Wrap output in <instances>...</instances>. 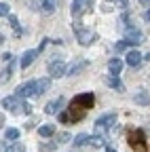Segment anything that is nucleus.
<instances>
[{
	"mask_svg": "<svg viewBox=\"0 0 150 152\" xmlns=\"http://www.w3.org/2000/svg\"><path fill=\"white\" fill-rule=\"evenodd\" d=\"M112 125H116V114H114V112L102 114V116L95 121V135H102V137H104V133H106Z\"/></svg>",
	"mask_w": 150,
	"mask_h": 152,
	"instance_id": "nucleus-1",
	"label": "nucleus"
},
{
	"mask_svg": "<svg viewBox=\"0 0 150 152\" xmlns=\"http://www.w3.org/2000/svg\"><path fill=\"white\" fill-rule=\"evenodd\" d=\"M28 87H30V95H32V97H38V95H42V93L49 91L51 80L49 78H36V80H30Z\"/></svg>",
	"mask_w": 150,
	"mask_h": 152,
	"instance_id": "nucleus-2",
	"label": "nucleus"
},
{
	"mask_svg": "<svg viewBox=\"0 0 150 152\" xmlns=\"http://www.w3.org/2000/svg\"><path fill=\"white\" fill-rule=\"evenodd\" d=\"M127 142L131 144V148L142 150V148L146 146V135H144V131H142V129H131L129 135H127Z\"/></svg>",
	"mask_w": 150,
	"mask_h": 152,
	"instance_id": "nucleus-3",
	"label": "nucleus"
},
{
	"mask_svg": "<svg viewBox=\"0 0 150 152\" xmlns=\"http://www.w3.org/2000/svg\"><path fill=\"white\" fill-rule=\"evenodd\" d=\"M76 40L83 45V47H89V45H93L97 40V34L93 32V30H89V28H80L78 32H76Z\"/></svg>",
	"mask_w": 150,
	"mask_h": 152,
	"instance_id": "nucleus-4",
	"label": "nucleus"
},
{
	"mask_svg": "<svg viewBox=\"0 0 150 152\" xmlns=\"http://www.w3.org/2000/svg\"><path fill=\"white\" fill-rule=\"evenodd\" d=\"M93 104H95L93 93H80V95H76V97L72 99V106H78V108H83V110L93 108Z\"/></svg>",
	"mask_w": 150,
	"mask_h": 152,
	"instance_id": "nucleus-5",
	"label": "nucleus"
},
{
	"mask_svg": "<svg viewBox=\"0 0 150 152\" xmlns=\"http://www.w3.org/2000/svg\"><path fill=\"white\" fill-rule=\"evenodd\" d=\"M49 74H51V78H61V76L68 74V66L61 59H55L49 64Z\"/></svg>",
	"mask_w": 150,
	"mask_h": 152,
	"instance_id": "nucleus-6",
	"label": "nucleus"
},
{
	"mask_svg": "<svg viewBox=\"0 0 150 152\" xmlns=\"http://www.w3.org/2000/svg\"><path fill=\"white\" fill-rule=\"evenodd\" d=\"M93 4V0H74L72 2V7H70V13H72V17H80L89 7Z\"/></svg>",
	"mask_w": 150,
	"mask_h": 152,
	"instance_id": "nucleus-7",
	"label": "nucleus"
},
{
	"mask_svg": "<svg viewBox=\"0 0 150 152\" xmlns=\"http://www.w3.org/2000/svg\"><path fill=\"white\" fill-rule=\"evenodd\" d=\"M125 40H127L129 45H140V42L144 40V34H142L138 28H129V30H125Z\"/></svg>",
	"mask_w": 150,
	"mask_h": 152,
	"instance_id": "nucleus-8",
	"label": "nucleus"
},
{
	"mask_svg": "<svg viewBox=\"0 0 150 152\" xmlns=\"http://www.w3.org/2000/svg\"><path fill=\"white\" fill-rule=\"evenodd\" d=\"M38 49H30V51H26L23 55H21V59H19V68H28L34 59H36V57H38Z\"/></svg>",
	"mask_w": 150,
	"mask_h": 152,
	"instance_id": "nucleus-9",
	"label": "nucleus"
},
{
	"mask_svg": "<svg viewBox=\"0 0 150 152\" xmlns=\"http://www.w3.org/2000/svg\"><path fill=\"white\" fill-rule=\"evenodd\" d=\"M87 66H89L87 59H76V61H72V64L68 66V74H70V76H76V74H80Z\"/></svg>",
	"mask_w": 150,
	"mask_h": 152,
	"instance_id": "nucleus-10",
	"label": "nucleus"
},
{
	"mask_svg": "<svg viewBox=\"0 0 150 152\" xmlns=\"http://www.w3.org/2000/svg\"><path fill=\"white\" fill-rule=\"evenodd\" d=\"M83 116H85V110L78 108V106H72V104H70V108H68V121L78 123V121H83Z\"/></svg>",
	"mask_w": 150,
	"mask_h": 152,
	"instance_id": "nucleus-11",
	"label": "nucleus"
},
{
	"mask_svg": "<svg viewBox=\"0 0 150 152\" xmlns=\"http://www.w3.org/2000/svg\"><path fill=\"white\" fill-rule=\"evenodd\" d=\"M66 104V99L64 97H57V99H51L47 106H45V112L47 114H57L59 110H61V106Z\"/></svg>",
	"mask_w": 150,
	"mask_h": 152,
	"instance_id": "nucleus-12",
	"label": "nucleus"
},
{
	"mask_svg": "<svg viewBox=\"0 0 150 152\" xmlns=\"http://www.w3.org/2000/svg\"><path fill=\"white\" fill-rule=\"evenodd\" d=\"M142 59H144V57L140 55V51H129V53H127V57H125L127 66H131V68H138V66L142 64Z\"/></svg>",
	"mask_w": 150,
	"mask_h": 152,
	"instance_id": "nucleus-13",
	"label": "nucleus"
},
{
	"mask_svg": "<svg viewBox=\"0 0 150 152\" xmlns=\"http://www.w3.org/2000/svg\"><path fill=\"white\" fill-rule=\"evenodd\" d=\"M106 85L108 87H112V89H116V91H125V85L121 83V78H119V76H114V74H110V76H106Z\"/></svg>",
	"mask_w": 150,
	"mask_h": 152,
	"instance_id": "nucleus-14",
	"label": "nucleus"
},
{
	"mask_svg": "<svg viewBox=\"0 0 150 152\" xmlns=\"http://www.w3.org/2000/svg\"><path fill=\"white\" fill-rule=\"evenodd\" d=\"M108 70H110V74L119 76L123 72V59H110L108 61Z\"/></svg>",
	"mask_w": 150,
	"mask_h": 152,
	"instance_id": "nucleus-15",
	"label": "nucleus"
},
{
	"mask_svg": "<svg viewBox=\"0 0 150 152\" xmlns=\"http://www.w3.org/2000/svg\"><path fill=\"white\" fill-rule=\"evenodd\" d=\"M133 102H135V104H140V106H150V93L142 89L140 93H135V97H133Z\"/></svg>",
	"mask_w": 150,
	"mask_h": 152,
	"instance_id": "nucleus-16",
	"label": "nucleus"
},
{
	"mask_svg": "<svg viewBox=\"0 0 150 152\" xmlns=\"http://www.w3.org/2000/svg\"><path fill=\"white\" fill-rule=\"evenodd\" d=\"M38 135H40V137H51V135H55V125H42V127H38Z\"/></svg>",
	"mask_w": 150,
	"mask_h": 152,
	"instance_id": "nucleus-17",
	"label": "nucleus"
},
{
	"mask_svg": "<svg viewBox=\"0 0 150 152\" xmlns=\"http://www.w3.org/2000/svg\"><path fill=\"white\" fill-rule=\"evenodd\" d=\"M55 9H57V0H42V11L47 15L55 13Z\"/></svg>",
	"mask_w": 150,
	"mask_h": 152,
	"instance_id": "nucleus-18",
	"label": "nucleus"
},
{
	"mask_svg": "<svg viewBox=\"0 0 150 152\" xmlns=\"http://www.w3.org/2000/svg\"><path fill=\"white\" fill-rule=\"evenodd\" d=\"M89 140H91V135H89V133H78V135L76 137H74V146H85V144H89Z\"/></svg>",
	"mask_w": 150,
	"mask_h": 152,
	"instance_id": "nucleus-19",
	"label": "nucleus"
},
{
	"mask_svg": "<svg viewBox=\"0 0 150 152\" xmlns=\"http://www.w3.org/2000/svg\"><path fill=\"white\" fill-rule=\"evenodd\" d=\"M23 150H26V146L21 142H15V144H11V146L4 148V152H23Z\"/></svg>",
	"mask_w": 150,
	"mask_h": 152,
	"instance_id": "nucleus-20",
	"label": "nucleus"
},
{
	"mask_svg": "<svg viewBox=\"0 0 150 152\" xmlns=\"http://www.w3.org/2000/svg\"><path fill=\"white\" fill-rule=\"evenodd\" d=\"M4 137H7V142H15V140H19V131L17 129H7Z\"/></svg>",
	"mask_w": 150,
	"mask_h": 152,
	"instance_id": "nucleus-21",
	"label": "nucleus"
},
{
	"mask_svg": "<svg viewBox=\"0 0 150 152\" xmlns=\"http://www.w3.org/2000/svg\"><path fill=\"white\" fill-rule=\"evenodd\" d=\"M38 148L42 150V152H51V150H55V148H57V142H42V144H38Z\"/></svg>",
	"mask_w": 150,
	"mask_h": 152,
	"instance_id": "nucleus-22",
	"label": "nucleus"
},
{
	"mask_svg": "<svg viewBox=\"0 0 150 152\" xmlns=\"http://www.w3.org/2000/svg\"><path fill=\"white\" fill-rule=\"evenodd\" d=\"M9 23L15 28V36H21V32H23V30L19 28V23H17V17H15V15H11V17H9Z\"/></svg>",
	"mask_w": 150,
	"mask_h": 152,
	"instance_id": "nucleus-23",
	"label": "nucleus"
},
{
	"mask_svg": "<svg viewBox=\"0 0 150 152\" xmlns=\"http://www.w3.org/2000/svg\"><path fill=\"white\" fill-rule=\"evenodd\" d=\"M104 142H106V140H104L102 135H91V140H89V144H91V146H95V148L104 146Z\"/></svg>",
	"mask_w": 150,
	"mask_h": 152,
	"instance_id": "nucleus-24",
	"label": "nucleus"
},
{
	"mask_svg": "<svg viewBox=\"0 0 150 152\" xmlns=\"http://www.w3.org/2000/svg\"><path fill=\"white\" fill-rule=\"evenodd\" d=\"M13 70H15V64L11 61V64H9V68L2 72V80H9V78H11V76H13Z\"/></svg>",
	"mask_w": 150,
	"mask_h": 152,
	"instance_id": "nucleus-25",
	"label": "nucleus"
},
{
	"mask_svg": "<svg viewBox=\"0 0 150 152\" xmlns=\"http://www.w3.org/2000/svg\"><path fill=\"white\" fill-rule=\"evenodd\" d=\"M70 137H72L70 133H57V135H55V142H57V144H66Z\"/></svg>",
	"mask_w": 150,
	"mask_h": 152,
	"instance_id": "nucleus-26",
	"label": "nucleus"
},
{
	"mask_svg": "<svg viewBox=\"0 0 150 152\" xmlns=\"http://www.w3.org/2000/svg\"><path fill=\"white\" fill-rule=\"evenodd\" d=\"M9 13H11V7L7 2H2V4H0V15H2V17H11Z\"/></svg>",
	"mask_w": 150,
	"mask_h": 152,
	"instance_id": "nucleus-27",
	"label": "nucleus"
},
{
	"mask_svg": "<svg viewBox=\"0 0 150 152\" xmlns=\"http://www.w3.org/2000/svg\"><path fill=\"white\" fill-rule=\"evenodd\" d=\"M112 9H114V4H112V2H104V4H102V11H104V13H112Z\"/></svg>",
	"mask_w": 150,
	"mask_h": 152,
	"instance_id": "nucleus-28",
	"label": "nucleus"
},
{
	"mask_svg": "<svg viewBox=\"0 0 150 152\" xmlns=\"http://www.w3.org/2000/svg\"><path fill=\"white\" fill-rule=\"evenodd\" d=\"M116 49H119V51H127V49H129V42H127V40H121V42H116Z\"/></svg>",
	"mask_w": 150,
	"mask_h": 152,
	"instance_id": "nucleus-29",
	"label": "nucleus"
},
{
	"mask_svg": "<svg viewBox=\"0 0 150 152\" xmlns=\"http://www.w3.org/2000/svg\"><path fill=\"white\" fill-rule=\"evenodd\" d=\"M21 110H23V114H32V106L28 102H21Z\"/></svg>",
	"mask_w": 150,
	"mask_h": 152,
	"instance_id": "nucleus-30",
	"label": "nucleus"
},
{
	"mask_svg": "<svg viewBox=\"0 0 150 152\" xmlns=\"http://www.w3.org/2000/svg\"><path fill=\"white\" fill-rule=\"evenodd\" d=\"M2 61H7V64H11V61H13V55H11L9 51H7V53H2Z\"/></svg>",
	"mask_w": 150,
	"mask_h": 152,
	"instance_id": "nucleus-31",
	"label": "nucleus"
},
{
	"mask_svg": "<svg viewBox=\"0 0 150 152\" xmlns=\"http://www.w3.org/2000/svg\"><path fill=\"white\" fill-rule=\"evenodd\" d=\"M59 121H61V123H68V112H61V114H59Z\"/></svg>",
	"mask_w": 150,
	"mask_h": 152,
	"instance_id": "nucleus-32",
	"label": "nucleus"
},
{
	"mask_svg": "<svg viewBox=\"0 0 150 152\" xmlns=\"http://www.w3.org/2000/svg\"><path fill=\"white\" fill-rule=\"evenodd\" d=\"M116 2H119V7H123V9H125V7L129 4V0H116Z\"/></svg>",
	"mask_w": 150,
	"mask_h": 152,
	"instance_id": "nucleus-33",
	"label": "nucleus"
},
{
	"mask_svg": "<svg viewBox=\"0 0 150 152\" xmlns=\"http://www.w3.org/2000/svg\"><path fill=\"white\" fill-rule=\"evenodd\" d=\"M144 21H150V9H148V11L144 13Z\"/></svg>",
	"mask_w": 150,
	"mask_h": 152,
	"instance_id": "nucleus-34",
	"label": "nucleus"
},
{
	"mask_svg": "<svg viewBox=\"0 0 150 152\" xmlns=\"http://www.w3.org/2000/svg\"><path fill=\"white\" fill-rule=\"evenodd\" d=\"M140 4H142V7H146V4H150V0H140Z\"/></svg>",
	"mask_w": 150,
	"mask_h": 152,
	"instance_id": "nucleus-35",
	"label": "nucleus"
},
{
	"mask_svg": "<svg viewBox=\"0 0 150 152\" xmlns=\"http://www.w3.org/2000/svg\"><path fill=\"white\" fill-rule=\"evenodd\" d=\"M144 59H146V61H150V53H148V55H144Z\"/></svg>",
	"mask_w": 150,
	"mask_h": 152,
	"instance_id": "nucleus-36",
	"label": "nucleus"
},
{
	"mask_svg": "<svg viewBox=\"0 0 150 152\" xmlns=\"http://www.w3.org/2000/svg\"><path fill=\"white\" fill-rule=\"evenodd\" d=\"M106 152H116V150H112V148H108V150H106Z\"/></svg>",
	"mask_w": 150,
	"mask_h": 152,
	"instance_id": "nucleus-37",
	"label": "nucleus"
}]
</instances>
